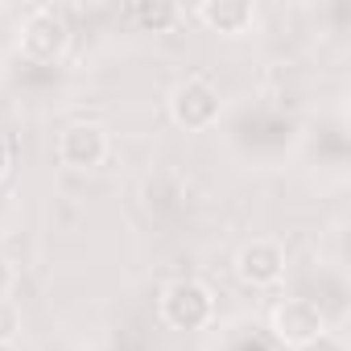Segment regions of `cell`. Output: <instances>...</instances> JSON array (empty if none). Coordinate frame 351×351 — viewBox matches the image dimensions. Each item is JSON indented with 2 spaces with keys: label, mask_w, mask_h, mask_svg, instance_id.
Segmentation results:
<instances>
[{
  "label": "cell",
  "mask_w": 351,
  "mask_h": 351,
  "mask_svg": "<svg viewBox=\"0 0 351 351\" xmlns=\"http://www.w3.org/2000/svg\"><path fill=\"white\" fill-rule=\"evenodd\" d=\"M169 116L178 128L186 132H207L219 124L223 116V99H219V87L207 79V75H191L182 83H173L169 91Z\"/></svg>",
  "instance_id": "cell-2"
},
{
  "label": "cell",
  "mask_w": 351,
  "mask_h": 351,
  "mask_svg": "<svg viewBox=\"0 0 351 351\" xmlns=\"http://www.w3.org/2000/svg\"><path fill=\"white\" fill-rule=\"evenodd\" d=\"M21 54L38 66H50L58 62L66 50H71V25L58 9H34L25 21H21Z\"/></svg>",
  "instance_id": "cell-4"
},
{
  "label": "cell",
  "mask_w": 351,
  "mask_h": 351,
  "mask_svg": "<svg viewBox=\"0 0 351 351\" xmlns=\"http://www.w3.org/2000/svg\"><path fill=\"white\" fill-rule=\"evenodd\" d=\"M17 335H21V310L9 298H0V347L17 343Z\"/></svg>",
  "instance_id": "cell-9"
},
{
  "label": "cell",
  "mask_w": 351,
  "mask_h": 351,
  "mask_svg": "<svg viewBox=\"0 0 351 351\" xmlns=\"http://www.w3.org/2000/svg\"><path fill=\"white\" fill-rule=\"evenodd\" d=\"M285 265H289L285 244L273 240V236H256V240H248V244L236 252V277H240L244 285H252V289L277 285V281L285 277Z\"/></svg>",
  "instance_id": "cell-6"
},
{
  "label": "cell",
  "mask_w": 351,
  "mask_h": 351,
  "mask_svg": "<svg viewBox=\"0 0 351 351\" xmlns=\"http://www.w3.org/2000/svg\"><path fill=\"white\" fill-rule=\"evenodd\" d=\"M13 285H17V265L9 256H0V298H9Z\"/></svg>",
  "instance_id": "cell-10"
},
{
  "label": "cell",
  "mask_w": 351,
  "mask_h": 351,
  "mask_svg": "<svg viewBox=\"0 0 351 351\" xmlns=\"http://www.w3.org/2000/svg\"><path fill=\"white\" fill-rule=\"evenodd\" d=\"M215 293L211 285L195 281V277H178V281H169L157 298V314L165 326L173 330H203L215 322Z\"/></svg>",
  "instance_id": "cell-1"
},
{
  "label": "cell",
  "mask_w": 351,
  "mask_h": 351,
  "mask_svg": "<svg viewBox=\"0 0 351 351\" xmlns=\"http://www.w3.org/2000/svg\"><path fill=\"white\" fill-rule=\"evenodd\" d=\"M256 5L248 0H203L195 5V21L207 25L211 34H223V38H244L256 29Z\"/></svg>",
  "instance_id": "cell-7"
},
{
  "label": "cell",
  "mask_w": 351,
  "mask_h": 351,
  "mask_svg": "<svg viewBox=\"0 0 351 351\" xmlns=\"http://www.w3.org/2000/svg\"><path fill=\"white\" fill-rule=\"evenodd\" d=\"M9 173H13V145L0 136V182H5Z\"/></svg>",
  "instance_id": "cell-11"
},
{
  "label": "cell",
  "mask_w": 351,
  "mask_h": 351,
  "mask_svg": "<svg viewBox=\"0 0 351 351\" xmlns=\"http://www.w3.org/2000/svg\"><path fill=\"white\" fill-rule=\"evenodd\" d=\"M112 153V132L99 120H75L58 132V161L66 169H99Z\"/></svg>",
  "instance_id": "cell-5"
},
{
  "label": "cell",
  "mask_w": 351,
  "mask_h": 351,
  "mask_svg": "<svg viewBox=\"0 0 351 351\" xmlns=\"http://www.w3.org/2000/svg\"><path fill=\"white\" fill-rule=\"evenodd\" d=\"M132 17H136L145 29L161 34V29H169L173 21L182 17V9H178V5H136V9H132Z\"/></svg>",
  "instance_id": "cell-8"
},
{
  "label": "cell",
  "mask_w": 351,
  "mask_h": 351,
  "mask_svg": "<svg viewBox=\"0 0 351 351\" xmlns=\"http://www.w3.org/2000/svg\"><path fill=\"white\" fill-rule=\"evenodd\" d=\"M269 330H273L277 343L302 351V347H314L326 335V314L310 298H285L269 310Z\"/></svg>",
  "instance_id": "cell-3"
}]
</instances>
